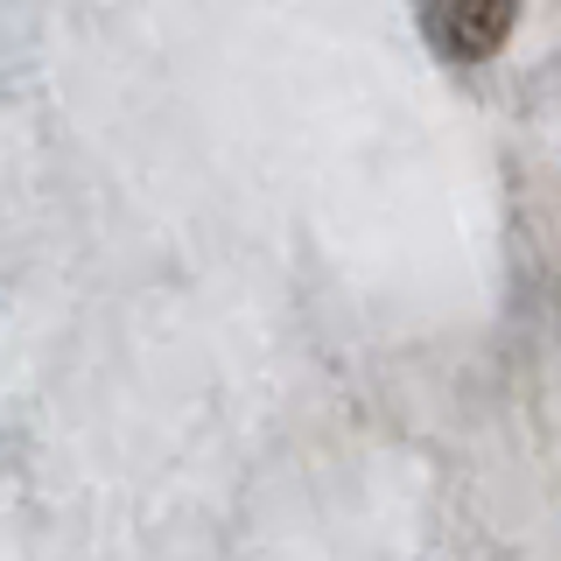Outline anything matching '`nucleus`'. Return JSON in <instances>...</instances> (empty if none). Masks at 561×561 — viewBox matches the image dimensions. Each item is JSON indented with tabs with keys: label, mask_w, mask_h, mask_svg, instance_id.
I'll return each mask as SVG.
<instances>
[{
	"label": "nucleus",
	"mask_w": 561,
	"mask_h": 561,
	"mask_svg": "<svg viewBox=\"0 0 561 561\" xmlns=\"http://www.w3.org/2000/svg\"><path fill=\"white\" fill-rule=\"evenodd\" d=\"M519 0H421V35L449 64H484L513 35Z\"/></svg>",
	"instance_id": "f257e3e1"
}]
</instances>
